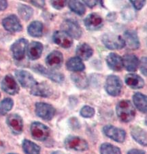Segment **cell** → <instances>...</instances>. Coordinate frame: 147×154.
I'll use <instances>...</instances> for the list:
<instances>
[{"instance_id": "6da1fadb", "label": "cell", "mask_w": 147, "mask_h": 154, "mask_svg": "<svg viewBox=\"0 0 147 154\" xmlns=\"http://www.w3.org/2000/svg\"><path fill=\"white\" fill-rule=\"evenodd\" d=\"M116 111L121 122L128 123L132 121L136 115V109L131 102L127 100H122L117 105Z\"/></svg>"}, {"instance_id": "7a4b0ae2", "label": "cell", "mask_w": 147, "mask_h": 154, "mask_svg": "<svg viewBox=\"0 0 147 154\" xmlns=\"http://www.w3.org/2000/svg\"><path fill=\"white\" fill-rule=\"evenodd\" d=\"M102 42L110 50H121L125 47V40L119 35L108 33L103 35Z\"/></svg>"}, {"instance_id": "3957f363", "label": "cell", "mask_w": 147, "mask_h": 154, "mask_svg": "<svg viewBox=\"0 0 147 154\" xmlns=\"http://www.w3.org/2000/svg\"><path fill=\"white\" fill-rule=\"evenodd\" d=\"M123 82L117 75H109L106 80L105 90L111 96H118L121 94Z\"/></svg>"}, {"instance_id": "277c9868", "label": "cell", "mask_w": 147, "mask_h": 154, "mask_svg": "<svg viewBox=\"0 0 147 154\" xmlns=\"http://www.w3.org/2000/svg\"><path fill=\"white\" fill-rule=\"evenodd\" d=\"M61 31L66 32L72 39L78 40L82 35V31L80 25L76 20L72 19L64 20L61 25Z\"/></svg>"}, {"instance_id": "5b68a950", "label": "cell", "mask_w": 147, "mask_h": 154, "mask_svg": "<svg viewBox=\"0 0 147 154\" xmlns=\"http://www.w3.org/2000/svg\"><path fill=\"white\" fill-rule=\"evenodd\" d=\"M31 134L35 140L38 141H44L50 135V128L42 123L33 122L30 128Z\"/></svg>"}, {"instance_id": "8992f818", "label": "cell", "mask_w": 147, "mask_h": 154, "mask_svg": "<svg viewBox=\"0 0 147 154\" xmlns=\"http://www.w3.org/2000/svg\"><path fill=\"white\" fill-rule=\"evenodd\" d=\"M66 149L76 151H84L89 149L88 143L83 138L76 136H69L64 141Z\"/></svg>"}, {"instance_id": "52a82bcc", "label": "cell", "mask_w": 147, "mask_h": 154, "mask_svg": "<svg viewBox=\"0 0 147 154\" xmlns=\"http://www.w3.org/2000/svg\"><path fill=\"white\" fill-rule=\"evenodd\" d=\"M35 112L38 117L46 121L53 119L56 113V110L52 105L45 102H37L35 105Z\"/></svg>"}, {"instance_id": "ba28073f", "label": "cell", "mask_w": 147, "mask_h": 154, "mask_svg": "<svg viewBox=\"0 0 147 154\" xmlns=\"http://www.w3.org/2000/svg\"><path fill=\"white\" fill-rule=\"evenodd\" d=\"M27 46L28 40L25 38H20L12 44L10 47V51L14 60L20 61L25 57Z\"/></svg>"}, {"instance_id": "9c48e42d", "label": "cell", "mask_w": 147, "mask_h": 154, "mask_svg": "<svg viewBox=\"0 0 147 154\" xmlns=\"http://www.w3.org/2000/svg\"><path fill=\"white\" fill-rule=\"evenodd\" d=\"M103 132L107 137L117 143H123L126 138L125 131L114 125H106L103 128Z\"/></svg>"}, {"instance_id": "30bf717a", "label": "cell", "mask_w": 147, "mask_h": 154, "mask_svg": "<svg viewBox=\"0 0 147 154\" xmlns=\"http://www.w3.org/2000/svg\"><path fill=\"white\" fill-rule=\"evenodd\" d=\"M32 70L41 75L47 77L48 79L56 82V83H61L64 81V75L63 74L56 72L54 70L46 68L43 66L38 65V64L35 65L32 67Z\"/></svg>"}, {"instance_id": "8fae6325", "label": "cell", "mask_w": 147, "mask_h": 154, "mask_svg": "<svg viewBox=\"0 0 147 154\" xmlns=\"http://www.w3.org/2000/svg\"><path fill=\"white\" fill-rule=\"evenodd\" d=\"M84 24L88 30L97 31L103 27L104 20L100 14L96 12H92L84 18Z\"/></svg>"}, {"instance_id": "7c38bea8", "label": "cell", "mask_w": 147, "mask_h": 154, "mask_svg": "<svg viewBox=\"0 0 147 154\" xmlns=\"http://www.w3.org/2000/svg\"><path fill=\"white\" fill-rule=\"evenodd\" d=\"M18 81L24 88H32L37 83L34 77L29 72L24 70H16L14 72Z\"/></svg>"}, {"instance_id": "4fadbf2b", "label": "cell", "mask_w": 147, "mask_h": 154, "mask_svg": "<svg viewBox=\"0 0 147 154\" xmlns=\"http://www.w3.org/2000/svg\"><path fill=\"white\" fill-rule=\"evenodd\" d=\"M2 25L6 31L11 33L21 32L23 26L19 18L15 14H10L2 20Z\"/></svg>"}, {"instance_id": "5bb4252c", "label": "cell", "mask_w": 147, "mask_h": 154, "mask_svg": "<svg viewBox=\"0 0 147 154\" xmlns=\"http://www.w3.org/2000/svg\"><path fill=\"white\" fill-rule=\"evenodd\" d=\"M1 87L3 91L8 94L14 96L20 91L19 85L13 78V76L8 74L3 79L1 83Z\"/></svg>"}, {"instance_id": "9a60e30c", "label": "cell", "mask_w": 147, "mask_h": 154, "mask_svg": "<svg viewBox=\"0 0 147 154\" xmlns=\"http://www.w3.org/2000/svg\"><path fill=\"white\" fill-rule=\"evenodd\" d=\"M6 124L14 134H21L23 130V121L18 114H10L6 119Z\"/></svg>"}, {"instance_id": "2e32d148", "label": "cell", "mask_w": 147, "mask_h": 154, "mask_svg": "<svg viewBox=\"0 0 147 154\" xmlns=\"http://www.w3.org/2000/svg\"><path fill=\"white\" fill-rule=\"evenodd\" d=\"M45 62L48 67L52 70L60 68L63 63V55L62 53L57 50L52 51L46 56Z\"/></svg>"}, {"instance_id": "e0dca14e", "label": "cell", "mask_w": 147, "mask_h": 154, "mask_svg": "<svg viewBox=\"0 0 147 154\" xmlns=\"http://www.w3.org/2000/svg\"><path fill=\"white\" fill-rule=\"evenodd\" d=\"M53 40L56 45L63 48H69L73 45V39L63 31H56L53 35Z\"/></svg>"}, {"instance_id": "ac0fdd59", "label": "cell", "mask_w": 147, "mask_h": 154, "mask_svg": "<svg viewBox=\"0 0 147 154\" xmlns=\"http://www.w3.org/2000/svg\"><path fill=\"white\" fill-rule=\"evenodd\" d=\"M123 39L125 40V46L131 50H136L140 47L138 33L133 29L126 30L123 34Z\"/></svg>"}, {"instance_id": "d6986e66", "label": "cell", "mask_w": 147, "mask_h": 154, "mask_svg": "<svg viewBox=\"0 0 147 154\" xmlns=\"http://www.w3.org/2000/svg\"><path fill=\"white\" fill-rule=\"evenodd\" d=\"M53 89L48 83L45 82L36 83L31 88L30 93L33 96H40L43 97H51L53 94Z\"/></svg>"}, {"instance_id": "ffe728a7", "label": "cell", "mask_w": 147, "mask_h": 154, "mask_svg": "<svg viewBox=\"0 0 147 154\" xmlns=\"http://www.w3.org/2000/svg\"><path fill=\"white\" fill-rule=\"evenodd\" d=\"M106 63L110 70L115 72H119L123 68V59L121 56L115 53L108 54L106 59Z\"/></svg>"}, {"instance_id": "44dd1931", "label": "cell", "mask_w": 147, "mask_h": 154, "mask_svg": "<svg viewBox=\"0 0 147 154\" xmlns=\"http://www.w3.org/2000/svg\"><path fill=\"white\" fill-rule=\"evenodd\" d=\"M27 49V56L29 60H37L42 55L44 47L41 42L33 41L28 45Z\"/></svg>"}, {"instance_id": "7402d4cb", "label": "cell", "mask_w": 147, "mask_h": 154, "mask_svg": "<svg viewBox=\"0 0 147 154\" xmlns=\"http://www.w3.org/2000/svg\"><path fill=\"white\" fill-rule=\"evenodd\" d=\"M123 68L128 72H135L139 66V59L134 54H125L122 57Z\"/></svg>"}, {"instance_id": "603a6c76", "label": "cell", "mask_w": 147, "mask_h": 154, "mask_svg": "<svg viewBox=\"0 0 147 154\" xmlns=\"http://www.w3.org/2000/svg\"><path fill=\"white\" fill-rule=\"evenodd\" d=\"M125 82L127 85L133 89H138L144 87V79L136 74H128L125 77Z\"/></svg>"}, {"instance_id": "cb8c5ba5", "label": "cell", "mask_w": 147, "mask_h": 154, "mask_svg": "<svg viewBox=\"0 0 147 154\" xmlns=\"http://www.w3.org/2000/svg\"><path fill=\"white\" fill-rule=\"evenodd\" d=\"M76 56L81 60L87 61L92 57L93 54V49L91 46L87 43H81L77 46L76 48Z\"/></svg>"}, {"instance_id": "d4e9b609", "label": "cell", "mask_w": 147, "mask_h": 154, "mask_svg": "<svg viewBox=\"0 0 147 154\" xmlns=\"http://www.w3.org/2000/svg\"><path fill=\"white\" fill-rule=\"evenodd\" d=\"M67 70L74 72H80L85 69V65L81 59L78 57L69 58L66 62Z\"/></svg>"}, {"instance_id": "484cf974", "label": "cell", "mask_w": 147, "mask_h": 154, "mask_svg": "<svg viewBox=\"0 0 147 154\" xmlns=\"http://www.w3.org/2000/svg\"><path fill=\"white\" fill-rule=\"evenodd\" d=\"M131 135L136 142L141 145L146 146V132L138 126H132L130 130Z\"/></svg>"}, {"instance_id": "4316f807", "label": "cell", "mask_w": 147, "mask_h": 154, "mask_svg": "<svg viewBox=\"0 0 147 154\" xmlns=\"http://www.w3.org/2000/svg\"><path fill=\"white\" fill-rule=\"evenodd\" d=\"M133 101L134 105L139 111L146 113L147 111V98L146 95L137 92L133 94Z\"/></svg>"}, {"instance_id": "83f0119b", "label": "cell", "mask_w": 147, "mask_h": 154, "mask_svg": "<svg viewBox=\"0 0 147 154\" xmlns=\"http://www.w3.org/2000/svg\"><path fill=\"white\" fill-rule=\"evenodd\" d=\"M44 25L42 22L39 20L32 21L27 27V32L31 36L38 38L42 35Z\"/></svg>"}, {"instance_id": "f1b7e54d", "label": "cell", "mask_w": 147, "mask_h": 154, "mask_svg": "<svg viewBox=\"0 0 147 154\" xmlns=\"http://www.w3.org/2000/svg\"><path fill=\"white\" fill-rule=\"evenodd\" d=\"M71 79L75 85L79 89H84L87 88L89 85L88 79H87L86 74L82 72L73 73L71 75Z\"/></svg>"}, {"instance_id": "f546056e", "label": "cell", "mask_w": 147, "mask_h": 154, "mask_svg": "<svg viewBox=\"0 0 147 154\" xmlns=\"http://www.w3.org/2000/svg\"><path fill=\"white\" fill-rule=\"evenodd\" d=\"M67 4L69 9L79 16L84 15L86 12V8L81 2L76 1V0H70V1H67Z\"/></svg>"}, {"instance_id": "4dcf8cb0", "label": "cell", "mask_w": 147, "mask_h": 154, "mask_svg": "<svg viewBox=\"0 0 147 154\" xmlns=\"http://www.w3.org/2000/svg\"><path fill=\"white\" fill-rule=\"evenodd\" d=\"M23 149L25 154H40V146L27 139L23 141Z\"/></svg>"}, {"instance_id": "1f68e13d", "label": "cell", "mask_w": 147, "mask_h": 154, "mask_svg": "<svg viewBox=\"0 0 147 154\" xmlns=\"http://www.w3.org/2000/svg\"><path fill=\"white\" fill-rule=\"evenodd\" d=\"M18 12L20 17L24 20H29L33 14V9L25 4H19L18 6Z\"/></svg>"}, {"instance_id": "d6a6232c", "label": "cell", "mask_w": 147, "mask_h": 154, "mask_svg": "<svg viewBox=\"0 0 147 154\" xmlns=\"http://www.w3.org/2000/svg\"><path fill=\"white\" fill-rule=\"evenodd\" d=\"M100 153L101 154H121L120 148L110 143H103L100 146Z\"/></svg>"}, {"instance_id": "836d02e7", "label": "cell", "mask_w": 147, "mask_h": 154, "mask_svg": "<svg viewBox=\"0 0 147 154\" xmlns=\"http://www.w3.org/2000/svg\"><path fill=\"white\" fill-rule=\"evenodd\" d=\"M14 105L13 100L7 97L0 102V115H6L10 111H11Z\"/></svg>"}, {"instance_id": "e575fe53", "label": "cell", "mask_w": 147, "mask_h": 154, "mask_svg": "<svg viewBox=\"0 0 147 154\" xmlns=\"http://www.w3.org/2000/svg\"><path fill=\"white\" fill-rule=\"evenodd\" d=\"M80 114L82 117L91 118L94 116L95 109L89 106H84L80 111Z\"/></svg>"}, {"instance_id": "d590c367", "label": "cell", "mask_w": 147, "mask_h": 154, "mask_svg": "<svg viewBox=\"0 0 147 154\" xmlns=\"http://www.w3.org/2000/svg\"><path fill=\"white\" fill-rule=\"evenodd\" d=\"M50 3L54 8L56 10H61L66 6L67 4V1L65 0H54V1H51Z\"/></svg>"}, {"instance_id": "8d00e7d4", "label": "cell", "mask_w": 147, "mask_h": 154, "mask_svg": "<svg viewBox=\"0 0 147 154\" xmlns=\"http://www.w3.org/2000/svg\"><path fill=\"white\" fill-rule=\"evenodd\" d=\"M138 67L140 68V70L141 71L142 74L145 76H146L147 71H146V57H142L141 58L140 61H139Z\"/></svg>"}, {"instance_id": "74e56055", "label": "cell", "mask_w": 147, "mask_h": 154, "mask_svg": "<svg viewBox=\"0 0 147 154\" xmlns=\"http://www.w3.org/2000/svg\"><path fill=\"white\" fill-rule=\"evenodd\" d=\"M130 2L131 3V4L133 5L134 8L137 10H140L142 8L144 5L146 4V0H142V1L141 0L140 1V0H134V1L131 0Z\"/></svg>"}, {"instance_id": "f35d334b", "label": "cell", "mask_w": 147, "mask_h": 154, "mask_svg": "<svg viewBox=\"0 0 147 154\" xmlns=\"http://www.w3.org/2000/svg\"><path fill=\"white\" fill-rule=\"evenodd\" d=\"M82 2H84V4H86L87 6L89 7L90 8H93L94 6H96L100 1H96V0H91V1H89V0H84V1Z\"/></svg>"}, {"instance_id": "ab89813d", "label": "cell", "mask_w": 147, "mask_h": 154, "mask_svg": "<svg viewBox=\"0 0 147 154\" xmlns=\"http://www.w3.org/2000/svg\"><path fill=\"white\" fill-rule=\"evenodd\" d=\"M29 2L34 6L39 8H42L45 6V1H29Z\"/></svg>"}, {"instance_id": "60d3db41", "label": "cell", "mask_w": 147, "mask_h": 154, "mask_svg": "<svg viewBox=\"0 0 147 154\" xmlns=\"http://www.w3.org/2000/svg\"><path fill=\"white\" fill-rule=\"evenodd\" d=\"M8 4L6 0H0V11H4L7 8Z\"/></svg>"}, {"instance_id": "b9f144b4", "label": "cell", "mask_w": 147, "mask_h": 154, "mask_svg": "<svg viewBox=\"0 0 147 154\" xmlns=\"http://www.w3.org/2000/svg\"><path fill=\"white\" fill-rule=\"evenodd\" d=\"M127 154H146L142 150L136 149H131L127 152Z\"/></svg>"}, {"instance_id": "7bdbcfd3", "label": "cell", "mask_w": 147, "mask_h": 154, "mask_svg": "<svg viewBox=\"0 0 147 154\" xmlns=\"http://www.w3.org/2000/svg\"><path fill=\"white\" fill-rule=\"evenodd\" d=\"M9 154H17V153H9Z\"/></svg>"}, {"instance_id": "ee69618b", "label": "cell", "mask_w": 147, "mask_h": 154, "mask_svg": "<svg viewBox=\"0 0 147 154\" xmlns=\"http://www.w3.org/2000/svg\"><path fill=\"white\" fill-rule=\"evenodd\" d=\"M52 154H57L56 153H52Z\"/></svg>"}, {"instance_id": "f6af8a7d", "label": "cell", "mask_w": 147, "mask_h": 154, "mask_svg": "<svg viewBox=\"0 0 147 154\" xmlns=\"http://www.w3.org/2000/svg\"><path fill=\"white\" fill-rule=\"evenodd\" d=\"M0 96H1V94H0Z\"/></svg>"}]
</instances>
